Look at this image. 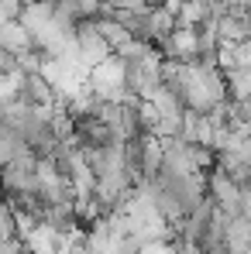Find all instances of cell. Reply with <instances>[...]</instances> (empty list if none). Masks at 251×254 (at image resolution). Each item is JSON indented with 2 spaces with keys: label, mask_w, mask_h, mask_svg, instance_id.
<instances>
[{
  "label": "cell",
  "mask_w": 251,
  "mask_h": 254,
  "mask_svg": "<svg viewBox=\"0 0 251 254\" xmlns=\"http://www.w3.org/2000/svg\"><path fill=\"white\" fill-rule=\"evenodd\" d=\"M62 10H69L76 21H96L100 14H107L103 0H59Z\"/></svg>",
  "instance_id": "cell-1"
},
{
  "label": "cell",
  "mask_w": 251,
  "mask_h": 254,
  "mask_svg": "<svg viewBox=\"0 0 251 254\" xmlns=\"http://www.w3.org/2000/svg\"><path fill=\"white\" fill-rule=\"evenodd\" d=\"M24 3H28V0H0V24H7V21H21Z\"/></svg>",
  "instance_id": "cell-2"
}]
</instances>
